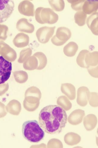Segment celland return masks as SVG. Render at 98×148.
Returning <instances> with one entry per match:
<instances>
[{
  "label": "cell",
  "mask_w": 98,
  "mask_h": 148,
  "mask_svg": "<svg viewBox=\"0 0 98 148\" xmlns=\"http://www.w3.org/2000/svg\"><path fill=\"white\" fill-rule=\"evenodd\" d=\"M16 27L19 31L28 34H31L35 30L34 25L29 23L26 18L20 19L17 23Z\"/></svg>",
  "instance_id": "obj_10"
},
{
  "label": "cell",
  "mask_w": 98,
  "mask_h": 148,
  "mask_svg": "<svg viewBox=\"0 0 98 148\" xmlns=\"http://www.w3.org/2000/svg\"><path fill=\"white\" fill-rule=\"evenodd\" d=\"M23 66L26 70L32 71L37 69L38 62L37 58L34 56H30L24 63Z\"/></svg>",
  "instance_id": "obj_16"
},
{
  "label": "cell",
  "mask_w": 98,
  "mask_h": 148,
  "mask_svg": "<svg viewBox=\"0 0 98 148\" xmlns=\"http://www.w3.org/2000/svg\"><path fill=\"white\" fill-rule=\"evenodd\" d=\"M87 69L90 75L95 78H98V66L95 67H89Z\"/></svg>",
  "instance_id": "obj_25"
},
{
  "label": "cell",
  "mask_w": 98,
  "mask_h": 148,
  "mask_svg": "<svg viewBox=\"0 0 98 148\" xmlns=\"http://www.w3.org/2000/svg\"><path fill=\"white\" fill-rule=\"evenodd\" d=\"M98 8L97 1H85L82 6V11L87 14H93L96 12Z\"/></svg>",
  "instance_id": "obj_13"
},
{
  "label": "cell",
  "mask_w": 98,
  "mask_h": 148,
  "mask_svg": "<svg viewBox=\"0 0 98 148\" xmlns=\"http://www.w3.org/2000/svg\"><path fill=\"white\" fill-rule=\"evenodd\" d=\"M67 1L71 4V8L74 10H82L83 5L85 0H68Z\"/></svg>",
  "instance_id": "obj_23"
},
{
  "label": "cell",
  "mask_w": 98,
  "mask_h": 148,
  "mask_svg": "<svg viewBox=\"0 0 98 148\" xmlns=\"http://www.w3.org/2000/svg\"><path fill=\"white\" fill-rule=\"evenodd\" d=\"M98 53L97 51L92 53L89 51L85 58L84 62L88 69L89 67H95L98 66Z\"/></svg>",
  "instance_id": "obj_14"
},
{
  "label": "cell",
  "mask_w": 98,
  "mask_h": 148,
  "mask_svg": "<svg viewBox=\"0 0 98 148\" xmlns=\"http://www.w3.org/2000/svg\"><path fill=\"white\" fill-rule=\"evenodd\" d=\"M15 4L11 0H0V23L6 21L14 10Z\"/></svg>",
  "instance_id": "obj_5"
},
{
  "label": "cell",
  "mask_w": 98,
  "mask_h": 148,
  "mask_svg": "<svg viewBox=\"0 0 98 148\" xmlns=\"http://www.w3.org/2000/svg\"><path fill=\"white\" fill-rule=\"evenodd\" d=\"M89 51L87 50H83L80 51L77 58V63L78 66L82 68L87 69L84 59L86 54Z\"/></svg>",
  "instance_id": "obj_22"
},
{
  "label": "cell",
  "mask_w": 98,
  "mask_h": 148,
  "mask_svg": "<svg viewBox=\"0 0 98 148\" xmlns=\"http://www.w3.org/2000/svg\"><path fill=\"white\" fill-rule=\"evenodd\" d=\"M22 132L25 140L33 143L40 142L45 135L44 131L35 120L24 122L22 126Z\"/></svg>",
  "instance_id": "obj_2"
},
{
  "label": "cell",
  "mask_w": 98,
  "mask_h": 148,
  "mask_svg": "<svg viewBox=\"0 0 98 148\" xmlns=\"http://www.w3.org/2000/svg\"><path fill=\"white\" fill-rule=\"evenodd\" d=\"M35 18L36 21L39 23L53 24L57 22L59 16L51 9L41 7L36 9Z\"/></svg>",
  "instance_id": "obj_3"
},
{
  "label": "cell",
  "mask_w": 98,
  "mask_h": 148,
  "mask_svg": "<svg viewBox=\"0 0 98 148\" xmlns=\"http://www.w3.org/2000/svg\"><path fill=\"white\" fill-rule=\"evenodd\" d=\"M49 3L51 8L57 12H61L63 10L65 4L63 0H51Z\"/></svg>",
  "instance_id": "obj_19"
},
{
  "label": "cell",
  "mask_w": 98,
  "mask_h": 148,
  "mask_svg": "<svg viewBox=\"0 0 98 148\" xmlns=\"http://www.w3.org/2000/svg\"><path fill=\"white\" fill-rule=\"evenodd\" d=\"M98 14L95 12L88 17L87 24L93 33L96 36L98 35Z\"/></svg>",
  "instance_id": "obj_12"
},
{
  "label": "cell",
  "mask_w": 98,
  "mask_h": 148,
  "mask_svg": "<svg viewBox=\"0 0 98 148\" xmlns=\"http://www.w3.org/2000/svg\"><path fill=\"white\" fill-rule=\"evenodd\" d=\"M33 56L36 57L38 61V66L37 70H41L44 69L46 66L48 62L46 56L41 52H37Z\"/></svg>",
  "instance_id": "obj_17"
},
{
  "label": "cell",
  "mask_w": 98,
  "mask_h": 148,
  "mask_svg": "<svg viewBox=\"0 0 98 148\" xmlns=\"http://www.w3.org/2000/svg\"><path fill=\"white\" fill-rule=\"evenodd\" d=\"M9 88V85L8 83L0 84V96L4 95L7 92Z\"/></svg>",
  "instance_id": "obj_26"
},
{
  "label": "cell",
  "mask_w": 98,
  "mask_h": 148,
  "mask_svg": "<svg viewBox=\"0 0 98 148\" xmlns=\"http://www.w3.org/2000/svg\"><path fill=\"white\" fill-rule=\"evenodd\" d=\"M87 16V14L82 11L77 12L74 15L76 23L79 26H83L85 24Z\"/></svg>",
  "instance_id": "obj_18"
},
{
  "label": "cell",
  "mask_w": 98,
  "mask_h": 148,
  "mask_svg": "<svg viewBox=\"0 0 98 148\" xmlns=\"http://www.w3.org/2000/svg\"><path fill=\"white\" fill-rule=\"evenodd\" d=\"M66 111L61 106L50 105L45 106L39 115V123L46 133L50 134L61 133L67 122Z\"/></svg>",
  "instance_id": "obj_1"
},
{
  "label": "cell",
  "mask_w": 98,
  "mask_h": 148,
  "mask_svg": "<svg viewBox=\"0 0 98 148\" xmlns=\"http://www.w3.org/2000/svg\"><path fill=\"white\" fill-rule=\"evenodd\" d=\"M15 46L19 48L27 46L29 43V36L23 33L18 34L13 40Z\"/></svg>",
  "instance_id": "obj_11"
},
{
  "label": "cell",
  "mask_w": 98,
  "mask_h": 148,
  "mask_svg": "<svg viewBox=\"0 0 98 148\" xmlns=\"http://www.w3.org/2000/svg\"><path fill=\"white\" fill-rule=\"evenodd\" d=\"M19 12L21 14L28 16H34L35 8L33 4L28 1H24L19 4L18 7Z\"/></svg>",
  "instance_id": "obj_9"
},
{
  "label": "cell",
  "mask_w": 98,
  "mask_h": 148,
  "mask_svg": "<svg viewBox=\"0 0 98 148\" xmlns=\"http://www.w3.org/2000/svg\"><path fill=\"white\" fill-rule=\"evenodd\" d=\"M32 54V50L30 48L24 49L21 51L20 53L19 58L18 61L20 63H23Z\"/></svg>",
  "instance_id": "obj_21"
},
{
  "label": "cell",
  "mask_w": 98,
  "mask_h": 148,
  "mask_svg": "<svg viewBox=\"0 0 98 148\" xmlns=\"http://www.w3.org/2000/svg\"><path fill=\"white\" fill-rule=\"evenodd\" d=\"M71 36V32L69 29L60 27L57 29L56 34L52 38L51 41L56 46H61L70 39Z\"/></svg>",
  "instance_id": "obj_4"
},
{
  "label": "cell",
  "mask_w": 98,
  "mask_h": 148,
  "mask_svg": "<svg viewBox=\"0 0 98 148\" xmlns=\"http://www.w3.org/2000/svg\"><path fill=\"white\" fill-rule=\"evenodd\" d=\"M9 28L7 25L0 24V41L5 40L7 37Z\"/></svg>",
  "instance_id": "obj_24"
},
{
  "label": "cell",
  "mask_w": 98,
  "mask_h": 148,
  "mask_svg": "<svg viewBox=\"0 0 98 148\" xmlns=\"http://www.w3.org/2000/svg\"><path fill=\"white\" fill-rule=\"evenodd\" d=\"M5 106L3 103L0 102V118L5 116Z\"/></svg>",
  "instance_id": "obj_27"
},
{
  "label": "cell",
  "mask_w": 98,
  "mask_h": 148,
  "mask_svg": "<svg viewBox=\"0 0 98 148\" xmlns=\"http://www.w3.org/2000/svg\"><path fill=\"white\" fill-rule=\"evenodd\" d=\"M78 48V46L76 43L74 42H71L64 47L63 52L64 54L67 56L72 57L76 55Z\"/></svg>",
  "instance_id": "obj_15"
},
{
  "label": "cell",
  "mask_w": 98,
  "mask_h": 148,
  "mask_svg": "<svg viewBox=\"0 0 98 148\" xmlns=\"http://www.w3.org/2000/svg\"><path fill=\"white\" fill-rule=\"evenodd\" d=\"M55 27H43L39 28L36 32L38 41L42 44L48 43L54 34Z\"/></svg>",
  "instance_id": "obj_7"
},
{
  "label": "cell",
  "mask_w": 98,
  "mask_h": 148,
  "mask_svg": "<svg viewBox=\"0 0 98 148\" xmlns=\"http://www.w3.org/2000/svg\"><path fill=\"white\" fill-rule=\"evenodd\" d=\"M12 70V64L0 56V84H3L10 78Z\"/></svg>",
  "instance_id": "obj_6"
},
{
  "label": "cell",
  "mask_w": 98,
  "mask_h": 148,
  "mask_svg": "<svg viewBox=\"0 0 98 148\" xmlns=\"http://www.w3.org/2000/svg\"><path fill=\"white\" fill-rule=\"evenodd\" d=\"M16 80L20 83H23L27 81L28 78V73L24 71H17L14 73Z\"/></svg>",
  "instance_id": "obj_20"
},
{
  "label": "cell",
  "mask_w": 98,
  "mask_h": 148,
  "mask_svg": "<svg viewBox=\"0 0 98 148\" xmlns=\"http://www.w3.org/2000/svg\"><path fill=\"white\" fill-rule=\"evenodd\" d=\"M0 55L10 62L14 61L17 57L15 50L3 41L0 42Z\"/></svg>",
  "instance_id": "obj_8"
}]
</instances>
